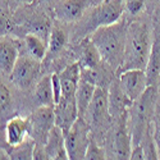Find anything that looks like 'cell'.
I'll list each match as a JSON object with an SVG mask.
<instances>
[{
  "mask_svg": "<svg viewBox=\"0 0 160 160\" xmlns=\"http://www.w3.org/2000/svg\"><path fill=\"white\" fill-rule=\"evenodd\" d=\"M86 0H59L55 5V16L62 22H76L83 14Z\"/></svg>",
  "mask_w": 160,
  "mask_h": 160,
  "instance_id": "cell-14",
  "label": "cell"
},
{
  "mask_svg": "<svg viewBox=\"0 0 160 160\" xmlns=\"http://www.w3.org/2000/svg\"><path fill=\"white\" fill-rule=\"evenodd\" d=\"M81 64L76 62L69 64L59 73V79L62 85V98H74L77 87L81 81Z\"/></svg>",
  "mask_w": 160,
  "mask_h": 160,
  "instance_id": "cell-12",
  "label": "cell"
},
{
  "mask_svg": "<svg viewBox=\"0 0 160 160\" xmlns=\"http://www.w3.org/2000/svg\"><path fill=\"white\" fill-rule=\"evenodd\" d=\"M152 137L158 149V154H159V159H160V109L156 112L155 117H154V133Z\"/></svg>",
  "mask_w": 160,
  "mask_h": 160,
  "instance_id": "cell-24",
  "label": "cell"
},
{
  "mask_svg": "<svg viewBox=\"0 0 160 160\" xmlns=\"http://www.w3.org/2000/svg\"><path fill=\"white\" fill-rule=\"evenodd\" d=\"M44 150L48 159H68L65 150V135L57 124L51 128Z\"/></svg>",
  "mask_w": 160,
  "mask_h": 160,
  "instance_id": "cell-13",
  "label": "cell"
},
{
  "mask_svg": "<svg viewBox=\"0 0 160 160\" xmlns=\"http://www.w3.org/2000/svg\"><path fill=\"white\" fill-rule=\"evenodd\" d=\"M119 83L132 102L136 101L149 87L148 74L143 69H128L122 72L119 76Z\"/></svg>",
  "mask_w": 160,
  "mask_h": 160,
  "instance_id": "cell-8",
  "label": "cell"
},
{
  "mask_svg": "<svg viewBox=\"0 0 160 160\" xmlns=\"http://www.w3.org/2000/svg\"><path fill=\"white\" fill-rule=\"evenodd\" d=\"M40 72V60L30 57L18 58L14 68L10 73V81L17 87L26 90L28 88Z\"/></svg>",
  "mask_w": 160,
  "mask_h": 160,
  "instance_id": "cell-7",
  "label": "cell"
},
{
  "mask_svg": "<svg viewBox=\"0 0 160 160\" xmlns=\"http://www.w3.org/2000/svg\"><path fill=\"white\" fill-rule=\"evenodd\" d=\"M85 159H87V160H90V159L102 160V159H105V152L94 140L90 138V143H88V148H87L86 154H85Z\"/></svg>",
  "mask_w": 160,
  "mask_h": 160,
  "instance_id": "cell-23",
  "label": "cell"
},
{
  "mask_svg": "<svg viewBox=\"0 0 160 160\" xmlns=\"http://www.w3.org/2000/svg\"><path fill=\"white\" fill-rule=\"evenodd\" d=\"M128 106H132V101L124 94L119 81L113 82L109 88V114L114 117H121L127 112Z\"/></svg>",
  "mask_w": 160,
  "mask_h": 160,
  "instance_id": "cell-15",
  "label": "cell"
},
{
  "mask_svg": "<svg viewBox=\"0 0 160 160\" xmlns=\"http://www.w3.org/2000/svg\"><path fill=\"white\" fill-rule=\"evenodd\" d=\"M126 9L124 0H104L92 9L88 19V28L95 31L102 26H109L121 19Z\"/></svg>",
  "mask_w": 160,
  "mask_h": 160,
  "instance_id": "cell-5",
  "label": "cell"
},
{
  "mask_svg": "<svg viewBox=\"0 0 160 160\" xmlns=\"http://www.w3.org/2000/svg\"><path fill=\"white\" fill-rule=\"evenodd\" d=\"M159 85H160V74H159Z\"/></svg>",
  "mask_w": 160,
  "mask_h": 160,
  "instance_id": "cell-30",
  "label": "cell"
},
{
  "mask_svg": "<svg viewBox=\"0 0 160 160\" xmlns=\"http://www.w3.org/2000/svg\"><path fill=\"white\" fill-rule=\"evenodd\" d=\"M128 114L127 112L119 117L118 128L114 135L113 151L115 159H131L132 152V135L131 127L128 124Z\"/></svg>",
  "mask_w": 160,
  "mask_h": 160,
  "instance_id": "cell-9",
  "label": "cell"
},
{
  "mask_svg": "<svg viewBox=\"0 0 160 160\" xmlns=\"http://www.w3.org/2000/svg\"><path fill=\"white\" fill-rule=\"evenodd\" d=\"M18 2H21V3H24V4H28V3H32L33 0H18Z\"/></svg>",
  "mask_w": 160,
  "mask_h": 160,
  "instance_id": "cell-28",
  "label": "cell"
},
{
  "mask_svg": "<svg viewBox=\"0 0 160 160\" xmlns=\"http://www.w3.org/2000/svg\"><path fill=\"white\" fill-rule=\"evenodd\" d=\"M65 42H67V33L59 27L52 28L49 38V45H48V55H51V57L57 55L64 48Z\"/></svg>",
  "mask_w": 160,
  "mask_h": 160,
  "instance_id": "cell-22",
  "label": "cell"
},
{
  "mask_svg": "<svg viewBox=\"0 0 160 160\" xmlns=\"http://www.w3.org/2000/svg\"><path fill=\"white\" fill-rule=\"evenodd\" d=\"M101 60H102L101 55L95 44L91 41V38H86L82 45V54H81V59H79L82 71L95 69Z\"/></svg>",
  "mask_w": 160,
  "mask_h": 160,
  "instance_id": "cell-19",
  "label": "cell"
},
{
  "mask_svg": "<svg viewBox=\"0 0 160 160\" xmlns=\"http://www.w3.org/2000/svg\"><path fill=\"white\" fill-rule=\"evenodd\" d=\"M40 2H44V3H52L54 0H40Z\"/></svg>",
  "mask_w": 160,
  "mask_h": 160,
  "instance_id": "cell-29",
  "label": "cell"
},
{
  "mask_svg": "<svg viewBox=\"0 0 160 160\" xmlns=\"http://www.w3.org/2000/svg\"><path fill=\"white\" fill-rule=\"evenodd\" d=\"M24 42H26V46H27L28 54L32 58L41 62L48 54V46L45 44V40H42L38 35L36 33L27 35L24 38Z\"/></svg>",
  "mask_w": 160,
  "mask_h": 160,
  "instance_id": "cell-21",
  "label": "cell"
},
{
  "mask_svg": "<svg viewBox=\"0 0 160 160\" xmlns=\"http://www.w3.org/2000/svg\"><path fill=\"white\" fill-rule=\"evenodd\" d=\"M88 143V126L82 117H78L72 128L65 133V150L68 159H85Z\"/></svg>",
  "mask_w": 160,
  "mask_h": 160,
  "instance_id": "cell-4",
  "label": "cell"
},
{
  "mask_svg": "<svg viewBox=\"0 0 160 160\" xmlns=\"http://www.w3.org/2000/svg\"><path fill=\"white\" fill-rule=\"evenodd\" d=\"M55 124V108L41 105L30 118V128L36 142L45 146L48 136Z\"/></svg>",
  "mask_w": 160,
  "mask_h": 160,
  "instance_id": "cell-6",
  "label": "cell"
},
{
  "mask_svg": "<svg viewBox=\"0 0 160 160\" xmlns=\"http://www.w3.org/2000/svg\"><path fill=\"white\" fill-rule=\"evenodd\" d=\"M154 87L155 86H149L136 101L132 102L129 127H131L133 146L141 143L143 136L150 128V121L154 113V95H155Z\"/></svg>",
  "mask_w": 160,
  "mask_h": 160,
  "instance_id": "cell-3",
  "label": "cell"
},
{
  "mask_svg": "<svg viewBox=\"0 0 160 160\" xmlns=\"http://www.w3.org/2000/svg\"><path fill=\"white\" fill-rule=\"evenodd\" d=\"M152 52L149 26L142 22H133L128 26L123 63L119 71L143 69L146 71Z\"/></svg>",
  "mask_w": 160,
  "mask_h": 160,
  "instance_id": "cell-2",
  "label": "cell"
},
{
  "mask_svg": "<svg viewBox=\"0 0 160 160\" xmlns=\"http://www.w3.org/2000/svg\"><path fill=\"white\" fill-rule=\"evenodd\" d=\"M7 142L16 148V146L23 143L30 131V121L22 118H13L7 123Z\"/></svg>",
  "mask_w": 160,
  "mask_h": 160,
  "instance_id": "cell-16",
  "label": "cell"
},
{
  "mask_svg": "<svg viewBox=\"0 0 160 160\" xmlns=\"http://www.w3.org/2000/svg\"><path fill=\"white\" fill-rule=\"evenodd\" d=\"M0 96H2V112H5L10 104V92L3 82H2V87H0Z\"/></svg>",
  "mask_w": 160,
  "mask_h": 160,
  "instance_id": "cell-26",
  "label": "cell"
},
{
  "mask_svg": "<svg viewBox=\"0 0 160 160\" xmlns=\"http://www.w3.org/2000/svg\"><path fill=\"white\" fill-rule=\"evenodd\" d=\"M87 113L94 124H100L109 114V94L101 86H96L94 98L87 109Z\"/></svg>",
  "mask_w": 160,
  "mask_h": 160,
  "instance_id": "cell-11",
  "label": "cell"
},
{
  "mask_svg": "<svg viewBox=\"0 0 160 160\" xmlns=\"http://www.w3.org/2000/svg\"><path fill=\"white\" fill-rule=\"evenodd\" d=\"M95 88H96V86L85 78L79 81V85L76 91V101H77V106H78L79 117L83 118L85 114L87 113V109H88L91 100L95 94Z\"/></svg>",
  "mask_w": 160,
  "mask_h": 160,
  "instance_id": "cell-17",
  "label": "cell"
},
{
  "mask_svg": "<svg viewBox=\"0 0 160 160\" xmlns=\"http://www.w3.org/2000/svg\"><path fill=\"white\" fill-rule=\"evenodd\" d=\"M79 117L78 106L74 98H60L55 105V124L64 132H68Z\"/></svg>",
  "mask_w": 160,
  "mask_h": 160,
  "instance_id": "cell-10",
  "label": "cell"
},
{
  "mask_svg": "<svg viewBox=\"0 0 160 160\" xmlns=\"http://www.w3.org/2000/svg\"><path fill=\"white\" fill-rule=\"evenodd\" d=\"M131 159H137V160H141V159H146V155H145V151H143V148L142 145H136L132 148V152H131Z\"/></svg>",
  "mask_w": 160,
  "mask_h": 160,
  "instance_id": "cell-27",
  "label": "cell"
},
{
  "mask_svg": "<svg viewBox=\"0 0 160 160\" xmlns=\"http://www.w3.org/2000/svg\"><path fill=\"white\" fill-rule=\"evenodd\" d=\"M127 30L123 22H115L109 26L96 28L91 35V41L98 48L101 59L113 69H119L123 63Z\"/></svg>",
  "mask_w": 160,
  "mask_h": 160,
  "instance_id": "cell-1",
  "label": "cell"
},
{
  "mask_svg": "<svg viewBox=\"0 0 160 160\" xmlns=\"http://www.w3.org/2000/svg\"><path fill=\"white\" fill-rule=\"evenodd\" d=\"M35 96L40 105L54 106L55 108V98H54V90H52L51 76H45L40 79V82L37 83L35 90Z\"/></svg>",
  "mask_w": 160,
  "mask_h": 160,
  "instance_id": "cell-20",
  "label": "cell"
},
{
  "mask_svg": "<svg viewBox=\"0 0 160 160\" xmlns=\"http://www.w3.org/2000/svg\"><path fill=\"white\" fill-rule=\"evenodd\" d=\"M18 58L19 57L16 45L7 38H2V42H0V67H2V72L5 74L12 73Z\"/></svg>",
  "mask_w": 160,
  "mask_h": 160,
  "instance_id": "cell-18",
  "label": "cell"
},
{
  "mask_svg": "<svg viewBox=\"0 0 160 160\" xmlns=\"http://www.w3.org/2000/svg\"><path fill=\"white\" fill-rule=\"evenodd\" d=\"M126 8L131 14H138L143 8V0H127Z\"/></svg>",
  "mask_w": 160,
  "mask_h": 160,
  "instance_id": "cell-25",
  "label": "cell"
}]
</instances>
